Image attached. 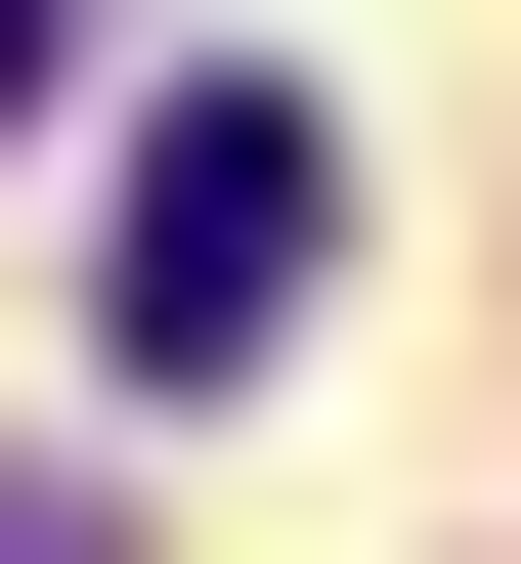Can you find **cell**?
Listing matches in <instances>:
<instances>
[{
    "mask_svg": "<svg viewBox=\"0 0 521 564\" xmlns=\"http://www.w3.org/2000/svg\"><path fill=\"white\" fill-rule=\"evenodd\" d=\"M304 261H348V131H304V87H174L87 304H131V391H261V348H304Z\"/></svg>",
    "mask_w": 521,
    "mask_h": 564,
    "instance_id": "obj_1",
    "label": "cell"
},
{
    "mask_svg": "<svg viewBox=\"0 0 521 564\" xmlns=\"http://www.w3.org/2000/svg\"><path fill=\"white\" fill-rule=\"evenodd\" d=\"M44 44H87V0H0V131H44Z\"/></svg>",
    "mask_w": 521,
    "mask_h": 564,
    "instance_id": "obj_2",
    "label": "cell"
}]
</instances>
